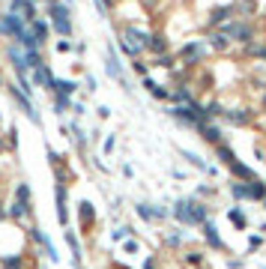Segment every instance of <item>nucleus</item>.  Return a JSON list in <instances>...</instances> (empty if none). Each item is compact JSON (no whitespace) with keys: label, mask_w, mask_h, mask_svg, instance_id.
Here are the masks:
<instances>
[{"label":"nucleus","mask_w":266,"mask_h":269,"mask_svg":"<svg viewBox=\"0 0 266 269\" xmlns=\"http://www.w3.org/2000/svg\"><path fill=\"white\" fill-rule=\"evenodd\" d=\"M173 215L180 225H203L206 221V206L198 201H180L173 206Z\"/></svg>","instance_id":"obj_1"},{"label":"nucleus","mask_w":266,"mask_h":269,"mask_svg":"<svg viewBox=\"0 0 266 269\" xmlns=\"http://www.w3.org/2000/svg\"><path fill=\"white\" fill-rule=\"evenodd\" d=\"M144 48H150V36L141 33L138 27H129L126 36H123V51L126 54H141Z\"/></svg>","instance_id":"obj_2"},{"label":"nucleus","mask_w":266,"mask_h":269,"mask_svg":"<svg viewBox=\"0 0 266 269\" xmlns=\"http://www.w3.org/2000/svg\"><path fill=\"white\" fill-rule=\"evenodd\" d=\"M21 30H24V24H21V18H18L15 12L0 15V33H3V36H15V39H18Z\"/></svg>","instance_id":"obj_3"},{"label":"nucleus","mask_w":266,"mask_h":269,"mask_svg":"<svg viewBox=\"0 0 266 269\" xmlns=\"http://www.w3.org/2000/svg\"><path fill=\"white\" fill-rule=\"evenodd\" d=\"M12 96L18 99V105H21V111H24V114H27V117H30L33 123H39V117H36V111H33V105H30V99H27V96H24V93H21L18 87H12Z\"/></svg>","instance_id":"obj_4"},{"label":"nucleus","mask_w":266,"mask_h":269,"mask_svg":"<svg viewBox=\"0 0 266 269\" xmlns=\"http://www.w3.org/2000/svg\"><path fill=\"white\" fill-rule=\"evenodd\" d=\"M228 33H231L236 42H251V27H248V24H236V21H233L231 27H228Z\"/></svg>","instance_id":"obj_5"},{"label":"nucleus","mask_w":266,"mask_h":269,"mask_svg":"<svg viewBox=\"0 0 266 269\" xmlns=\"http://www.w3.org/2000/svg\"><path fill=\"white\" fill-rule=\"evenodd\" d=\"M203 236H206V242H209L212 248H225V242H221V236H218V231H215L212 221H203Z\"/></svg>","instance_id":"obj_6"},{"label":"nucleus","mask_w":266,"mask_h":269,"mask_svg":"<svg viewBox=\"0 0 266 269\" xmlns=\"http://www.w3.org/2000/svg\"><path fill=\"white\" fill-rule=\"evenodd\" d=\"M57 218H60V225H66V189H63V183H57Z\"/></svg>","instance_id":"obj_7"},{"label":"nucleus","mask_w":266,"mask_h":269,"mask_svg":"<svg viewBox=\"0 0 266 269\" xmlns=\"http://www.w3.org/2000/svg\"><path fill=\"white\" fill-rule=\"evenodd\" d=\"M200 57H203V48H200L198 42H192V45L183 48V60H186V63H198Z\"/></svg>","instance_id":"obj_8"},{"label":"nucleus","mask_w":266,"mask_h":269,"mask_svg":"<svg viewBox=\"0 0 266 269\" xmlns=\"http://www.w3.org/2000/svg\"><path fill=\"white\" fill-rule=\"evenodd\" d=\"M78 215H81V221H84V225H90V221L96 218L93 203H90V201H81V203H78Z\"/></svg>","instance_id":"obj_9"},{"label":"nucleus","mask_w":266,"mask_h":269,"mask_svg":"<svg viewBox=\"0 0 266 269\" xmlns=\"http://www.w3.org/2000/svg\"><path fill=\"white\" fill-rule=\"evenodd\" d=\"M138 215L141 218H162L165 209H153V203H138Z\"/></svg>","instance_id":"obj_10"},{"label":"nucleus","mask_w":266,"mask_h":269,"mask_svg":"<svg viewBox=\"0 0 266 269\" xmlns=\"http://www.w3.org/2000/svg\"><path fill=\"white\" fill-rule=\"evenodd\" d=\"M225 117L231 120L233 126H245L248 123V111H225Z\"/></svg>","instance_id":"obj_11"},{"label":"nucleus","mask_w":266,"mask_h":269,"mask_svg":"<svg viewBox=\"0 0 266 269\" xmlns=\"http://www.w3.org/2000/svg\"><path fill=\"white\" fill-rule=\"evenodd\" d=\"M228 15H231V6H218V9L209 12V21L212 24H221V21H228Z\"/></svg>","instance_id":"obj_12"},{"label":"nucleus","mask_w":266,"mask_h":269,"mask_svg":"<svg viewBox=\"0 0 266 269\" xmlns=\"http://www.w3.org/2000/svg\"><path fill=\"white\" fill-rule=\"evenodd\" d=\"M231 170H233V176H239V180H254V173H251V168H245L242 162H233V165H231Z\"/></svg>","instance_id":"obj_13"},{"label":"nucleus","mask_w":266,"mask_h":269,"mask_svg":"<svg viewBox=\"0 0 266 269\" xmlns=\"http://www.w3.org/2000/svg\"><path fill=\"white\" fill-rule=\"evenodd\" d=\"M36 81L45 84V87H54V78H51V72H48L45 66H36Z\"/></svg>","instance_id":"obj_14"},{"label":"nucleus","mask_w":266,"mask_h":269,"mask_svg":"<svg viewBox=\"0 0 266 269\" xmlns=\"http://www.w3.org/2000/svg\"><path fill=\"white\" fill-rule=\"evenodd\" d=\"M228 218H231V221L236 225V228H239V231H245V215H242V209H239V206L228 212Z\"/></svg>","instance_id":"obj_15"},{"label":"nucleus","mask_w":266,"mask_h":269,"mask_svg":"<svg viewBox=\"0 0 266 269\" xmlns=\"http://www.w3.org/2000/svg\"><path fill=\"white\" fill-rule=\"evenodd\" d=\"M218 159H221V162H225L228 168H231L233 162H236V156H233V150H231V147H225V144L218 147Z\"/></svg>","instance_id":"obj_16"},{"label":"nucleus","mask_w":266,"mask_h":269,"mask_svg":"<svg viewBox=\"0 0 266 269\" xmlns=\"http://www.w3.org/2000/svg\"><path fill=\"white\" fill-rule=\"evenodd\" d=\"M54 90H60L63 96H72L75 93V81H54Z\"/></svg>","instance_id":"obj_17"},{"label":"nucleus","mask_w":266,"mask_h":269,"mask_svg":"<svg viewBox=\"0 0 266 269\" xmlns=\"http://www.w3.org/2000/svg\"><path fill=\"white\" fill-rule=\"evenodd\" d=\"M231 192H233V198H251V189H248V186H242V183H233Z\"/></svg>","instance_id":"obj_18"},{"label":"nucleus","mask_w":266,"mask_h":269,"mask_svg":"<svg viewBox=\"0 0 266 269\" xmlns=\"http://www.w3.org/2000/svg\"><path fill=\"white\" fill-rule=\"evenodd\" d=\"M54 27H57V33H60V36H69V33H72V24H69V18H54Z\"/></svg>","instance_id":"obj_19"},{"label":"nucleus","mask_w":266,"mask_h":269,"mask_svg":"<svg viewBox=\"0 0 266 269\" xmlns=\"http://www.w3.org/2000/svg\"><path fill=\"white\" fill-rule=\"evenodd\" d=\"M33 24V36L39 42H45V36H48V24H42V21H30Z\"/></svg>","instance_id":"obj_20"},{"label":"nucleus","mask_w":266,"mask_h":269,"mask_svg":"<svg viewBox=\"0 0 266 269\" xmlns=\"http://www.w3.org/2000/svg\"><path fill=\"white\" fill-rule=\"evenodd\" d=\"M209 45L221 51V48H228V36H225V33H212V36H209Z\"/></svg>","instance_id":"obj_21"},{"label":"nucleus","mask_w":266,"mask_h":269,"mask_svg":"<svg viewBox=\"0 0 266 269\" xmlns=\"http://www.w3.org/2000/svg\"><path fill=\"white\" fill-rule=\"evenodd\" d=\"M248 189H251V198H254V201L266 198V186H263V183H254V180H251V186H248Z\"/></svg>","instance_id":"obj_22"},{"label":"nucleus","mask_w":266,"mask_h":269,"mask_svg":"<svg viewBox=\"0 0 266 269\" xmlns=\"http://www.w3.org/2000/svg\"><path fill=\"white\" fill-rule=\"evenodd\" d=\"M200 132H203V138H206V141H209V144H212V141H218V138H221V132H218V129H215V126H200Z\"/></svg>","instance_id":"obj_23"},{"label":"nucleus","mask_w":266,"mask_h":269,"mask_svg":"<svg viewBox=\"0 0 266 269\" xmlns=\"http://www.w3.org/2000/svg\"><path fill=\"white\" fill-rule=\"evenodd\" d=\"M66 242L72 245V254H75V260H81V245H78V239H75V234H72V231H66Z\"/></svg>","instance_id":"obj_24"},{"label":"nucleus","mask_w":266,"mask_h":269,"mask_svg":"<svg viewBox=\"0 0 266 269\" xmlns=\"http://www.w3.org/2000/svg\"><path fill=\"white\" fill-rule=\"evenodd\" d=\"M165 36H150V48H153V51H156V54H162V51H165Z\"/></svg>","instance_id":"obj_25"},{"label":"nucleus","mask_w":266,"mask_h":269,"mask_svg":"<svg viewBox=\"0 0 266 269\" xmlns=\"http://www.w3.org/2000/svg\"><path fill=\"white\" fill-rule=\"evenodd\" d=\"M206 114H209V117H218V114H225V111H221L218 102H209V105H206Z\"/></svg>","instance_id":"obj_26"},{"label":"nucleus","mask_w":266,"mask_h":269,"mask_svg":"<svg viewBox=\"0 0 266 269\" xmlns=\"http://www.w3.org/2000/svg\"><path fill=\"white\" fill-rule=\"evenodd\" d=\"M3 266H6V269H18V266H21V260H18V257H6V260H3Z\"/></svg>","instance_id":"obj_27"},{"label":"nucleus","mask_w":266,"mask_h":269,"mask_svg":"<svg viewBox=\"0 0 266 269\" xmlns=\"http://www.w3.org/2000/svg\"><path fill=\"white\" fill-rule=\"evenodd\" d=\"M69 108V96H57V111H66Z\"/></svg>","instance_id":"obj_28"},{"label":"nucleus","mask_w":266,"mask_h":269,"mask_svg":"<svg viewBox=\"0 0 266 269\" xmlns=\"http://www.w3.org/2000/svg\"><path fill=\"white\" fill-rule=\"evenodd\" d=\"M173 96H176V99H180V102H192V96H189V93H186V90H176V93H173Z\"/></svg>","instance_id":"obj_29"},{"label":"nucleus","mask_w":266,"mask_h":269,"mask_svg":"<svg viewBox=\"0 0 266 269\" xmlns=\"http://www.w3.org/2000/svg\"><path fill=\"white\" fill-rule=\"evenodd\" d=\"M186 260H189V263H200V254L198 251H192V254H186Z\"/></svg>","instance_id":"obj_30"},{"label":"nucleus","mask_w":266,"mask_h":269,"mask_svg":"<svg viewBox=\"0 0 266 269\" xmlns=\"http://www.w3.org/2000/svg\"><path fill=\"white\" fill-rule=\"evenodd\" d=\"M260 242H263V239H260V236H251V239H248V248H257V245H260Z\"/></svg>","instance_id":"obj_31"},{"label":"nucleus","mask_w":266,"mask_h":269,"mask_svg":"<svg viewBox=\"0 0 266 269\" xmlns=\"http://www.w3.org/2000/svg\"><path fill=\"white\" fill-rule=\"evenodd\" d=\"M126 234H129V228H120V231H114V239H123Z\"/></svg>","instance_id":"obj_32"},{"label":"nucleus","mask_w":266,"mask_h":269,"mask_svg":"<svg viewBox=\"0 0 266 269\" xmlns=\"http://www.w3.org/2000/svg\"><path fill=\"white\" fill-rule=\"evenodd\" d=\"M144 269H153V260H150V257H147V263H144Z\"/></svg>","instance_id":"obj_33"},{"label":"nucleus","mask_w":266,"mask_h":269,"mask_svg":"<svg viewBox=\"0 0 266 269\" xmlns=\"http://www.w3.org/2000/svg\"><path fill=\"white\" fill-rule=\"evenodd\" d=\"M0 218H3V209H0Z\"/></svg>","instance_id":"obj_34"},{"label":"nucleus","mask_w":266,"mask_h":269,"mask_svg":"<svg viewBox=\"0 0 266 269\" xmlns=\"http://www.w3.org/2000/svg\"><path fill=\"white\" fill-rule=\"evenodd\" d=\"M120 269H126V266H120Z\"/></svg>","instance_id":"obj_35"},{"label":"nucleus","mask_w":266,"mask_h":269,"mask_svg":"<svg viewBox=\"0 0 266 269\" xmlns=\"http://www.w3.org/2000/svg\"><path fill=\"white\" fill-rule=\"evenodd\" d=\"M263 105H266V99H263Z\"/></svg>","instance_id":"obj_36"},{"label":"nucleus","mask_w":266,"mask_h":269,"mask_svg":"<svg viewBox=\"0 0 266 269\" xmlns=\"http://www.w3.org/2000/svg\"><path fill=\"white\" fill-rule=\"evenodd\" d=\"M248 3H251V0H248Z\"/></svg>","instance_id":"obj_37"}]
</instances>
